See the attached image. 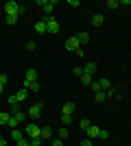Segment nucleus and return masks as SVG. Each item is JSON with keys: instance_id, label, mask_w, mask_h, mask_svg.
<instances>
[{"instance_id": "f257e3e1", "label": "nucleus", "mask_w": 131, "mask_h": 146, "mask_svg": "<svg viewBox=\"0 0 131 146\" xmlns=\"http://www.w3.org/2000/svg\"><path fill=\"white\" fill-rule=\"evenodd\" d=\"M85 133L90 140H94V137H100V140H107L109 137V133L107 131H103L100 127H96V124H90V129H85Z\"/></svg>"}, {"instance_id": "f03ea898", "label": "nucleus", "mask_w": 131, "mask_h": 146, "mask_svg": "<svg viewBox=\"0 0 131 146\" xmlns=\"http://www.w3.org/2000/svg\"><path fill=\"white\" fill-rule=\"evenodd\" d=\"M5 11H7V15H20V13H24L26 9L22 5H18V2H13V0H9L5 5Z\"/></svg>"}, {"instance_id": "7ed1b4c3", "label": "nucleus", "mask_w": 131, "mask_h": 146, "mask_svg": "<svg viewBox=\"0 0 131 146\" xmlns=\"http://www.w3.org/2000/svg\"><path fill=\"white\" fill-rule=\"evenodd\" d=\"M24 133L31 137V140H35V137H39V133H42V127H37V124H26V129H24Z\"/></svg>"}, {"instance_id": "20e7f679", "label": "nucleus", "mask_w": 131, "mask_h": 146, "mask_svg": "<svg viewBox=\"0 0 131 146\" xmlns=\"http://www.w3.org/2000/svg\"><path fill=\"white\" fill-rule=\"evenodd\" d=\"M44 22H46V26H48V33L50 35H57L59 33V22L53 18H44Z\"/></svg>"}, {"instance_id": "39448f33", "label": "nucleus", "mask_w": 131, "mask_h": 146, "mask_svg": "<svg viewBox=\"0 0 131 146\" xmlns=\"http://www.w3.org/2000/svg\"><path fill=\"white\" fill-rule=\"evenodd\" d=\"M35 81H37V72H35L33 68H29V70H26V79H24V85H22V87H26V90H29V85H31V83H35Z\"/></svg>"}, {"instance_id": "423d86ee", "label": "nucleus", "mask_w": 131, "mask_h": 146, "mask_svg": "<svg viewBox=\"0 0 131 146\" xmlns=\"http://www.w3.org/2000/svg\"><path fill=\"white\" fill-rule=\"evenodd\" d=\"M37 5L42 7V9H44V13H46V18H48V15H50V11L55 9V0H50V2H48V0H37Z\"/></svg>"}, {"instance_id": "0eeeda50", "label": "nucleus", "mask_w": 131, "mask_h": 146, "mask_svg": "<svg viewBox=\"0 0 131 146\" xmlns=\"http://www.w3.org/2000/svg\"><path fill=\"white\" fill-rule=\"evenodd\" d=\"M81 44H79V39H76V35L74 37H70V39H66V50H70V52H74L76 48H79Z\"/></svg>"}, {"instance_id": "6e6552de", "label": "nucleus", "mask_w": 131, "mask_h": 146, "mask_svg": "<svg viewBox=\"0 0 131 146\" xmlns=\"http://www.w3.org/2000/svg\"><path fill=\"white\" fill-rule=\"evenodd\" d=\"M26 113H29L31 118H39V116H42V105H39V103H35V105L31 107V109L26 111Z\"/></svg>"}, {"instance_id": "1a4fd4ad", "label": "nucleus", "mask_w": 131, "mask_h": 146, "mask_svg": "<svg viewBox=\"0 0 131 146\" xmlns=\"http://www.w3.org/2000/svg\"><path fill=\"white\" fill-rule=\"evenodd\" d=\"M35 33H39V35H44V33H48V26H46V22H44V20L35 22Z\"/></svg>"}, {"instance_id": "9d476101", "label": "nucleus", "mask_w": 131, "mask_h": 146, "mask_svg": "<svg viewBox=\"0 0 131 146\" xmlns=\"http://www.w3.org/2000/svg\"><path fill=\"white\" fill-rule=\"evenodd\" d=\"M83 72L92 76V74L96 72V63H94V61H90V63H85V66H83Z\"/></svg>"}, {"instance_id": "9b49d317", "label": "nucleus", "mask_w": 131, "mask_h": 146, "mask_svg": "<svg viewBox=\"0 0 131 146\" xmlns=\"http://www.w3.org/2000/svg\"><path fill=\"white\" fill-rule=\"evenodd\" d=\"M103 22H105V18H103L100 13H94V15H92V26H100Z\"/></svg>"}, {"instance_id": "f8f14e48", "label": "nucleus", "mask_w": 131, "mask_h": 146, "mask_svg": "<svg viewBox=\"0 0 131 146\" xmlns=\"http://www.w3.org/2000/svg\"><path fill=\"white\" fill-rule=\"evenodd\" d=\"M13 118H15V120H18V124H22V122L26 120V111H13Z\"/></svg>"}, {"instance_id": "ddd939ff", "label": "nucleus", "mask_w": 131, "mask_h": 146, "mask_svg": "<svg viewBox=\"0 0 131 146\" xmlns=\"http://www.w3.org/2000/svg\"><path fill=\"white\" fill-rule=\"evenodd\" d=\"M50 135H53V129H50V127H42V133H39V137H42V140H48Z\"/></svg>"}, {"instance_id": "4468645a", "label": "nucleus", "mask_w": 131, "mask_h": 146, "mask_svg": "<svg viewBox=\"0 0 131 146\" xmlns=\"http://www.w3.org/2000/svg\"><path fill=\"white\" fill-rule=\"evenodd\" d=\"M26 96H29V90H26V87H22V90L15 94V98H18L20 103H22V100H26Z\"/></svg>"}, {"instance_id": "2eb2a0df", "label": "nucleus", "mask_w": 131, "mask_h": 146, "mask_svg": "<svg viewBox=\"0 0 131 146\" xmlns=\"http://www.w3.org/2000/svg\"><path fill=\"white\" fill-rule=\"evenodd\" d=\"M61 111H63V113H68V116H72V111H74V103H66Z\"/></svg>"}, {"instance_id": "dca6fc26", "label": "nucleus", "mask_w": 131, "mask_h": 146, "mask_svg": "<svg viewBox=\"0 0 131 146\" xmlns=\"http://www.w3.org/2000/svg\"><path fill=\"white\" fill-rule=\"evenodd\" d=\"M76 39H79V44H85V42H90V35H87L85 31H81V33L76 35Z\"/></svg>"}, {"instance_id": "f3484780", "label": "nucleus", "mask_w": 131, "mask_h": 146, "mask_svg": "<svg viewBox=\"0 0 131 146\" xmlns=\"http://www.w3.org/2000/svg\"><path fill=\"white\" fill-rule=\"evenodd\" d=\"M9 105L13 107V111H18V105H20V100L15 98V94H13V96H9Z\"/></svg>"}, {"instance_id": "a211bd4d", "label": "nucleus", "mask_w": 131, "mask_h": 146, "mask_svg": "<svg viewBox=\"0 0 131 146\" xmlns=\"http://www.w3.org/2000/svg\"><path fill=\"white\" fill-rule=\"evenodd\" d=\"M22 137H24V135L20 133V131H15V129H11V140H13V142H20V140H22Z\"/></svg>"}, {"instance_id": "6ab92c4d", "label": "nucleus", "mask_w": 131, "mask_h": 146, "mask_svg": "<svg viewBox=\"0 0 131 146\" xmlns=\"http://www.w3.org/2000/svg\"><path fill=\"white\" fill-rule=\"evenodd\" d=\"M98 83H100V90H103V92H107V90H109V87H112V83H109V81H107V79H100Z\"/></svg>"}, {"instance_id": "aec40b11", "label": "nucleus", "mask_w": 131, "mask_h": 146, "mask_svg": "<svg viewBox=\"0 0 131 146\" xmlns=\"http://www.w3.org/2000/svg\"><path fill=\"white\" fill-rule=\"evenodd\" d=\"M118 5H120V2H116V0H107V2H105V7H107V9H112V11H114V9H118Z\"/></svg>"}, {"instance_id": "412c9836", "label": "nucleus", "mask_w": 131, "mask_h": 146, "mask_svg": "<svg viewBox=\"0 0 131 146\" xmlns=\"http://www.w3.org/2000/svg\"><path fill=\"white\" fill-rule=\"evenodd\" d=\"M9 113H5V111H0V124H9Z\"/></svg>"}, {"instance_id": "4be33fe9", "label": "nucleus", "mask_w": 131, "mask_h": 146, "mask_svg": "<svg viewBox=\"0 0 131 146\" xmlns=\"http://www.w3.org/2000/svg\"><path fill=\"white\" fill-rule=\"evenodd\" d=\"M81 81H83V85H92V76H90V74H85V72H83Z\"/></svg>"}, {"instance_id": "5701e85b", "label": "nucleus", "mask_w": 131, "mask_h": 146, "mask_svg": "<svg viewBox=\"0 0 131 146\" xmlns=\"http://www.w3.org/2000/svg\"><path fill=\"white\" fill-rule=\"evenodd\" d=\"M66 137H68V127L59 129V140H66Z\"/></svg>"}, {"instance_id": "b1692460", "label": "nucleus", "mask_w": 131, "mask_h": 146, "mask_svg": "<svg viewBox=\"0 0 131 146\" xmlns=\"http://www.w3.org/2000/svg\"><path fill=\"white\" fill-rule=\"evenodd\" d=\"M94 98H96V103H103V100L107 98V94H105V92H98V94H96Z\"/></svg>"}, {"instance_id": "393cba45", "label": "nucleus", "mask_w": 131, "mask_h": 146, "mask_svg": "<svg viewBox=\"0 0 131 146\" xmlns=\"http://www.w3.org/2000/svg\"><path fill=\"white\" fill-rule=\"evenodd\" d=\"M90 124H92V122H90V120H85V118H83V120L79 122V127H81L83 131H85V129H90Z\"/></svg>"}, {"instance_id": "a878e982", "label": "nucleus", "mask_w": 131, "mask_h": 146, "mask_svg": "<svg viewBox=\"0 0 131 146\" xmlns=\"http://www.w3.org/2000/svg\"><path fill=\"white\" fill-rule=\"evenodd\" d=\"M61 120H63V124L68 127L70 122H72V116H68V113H61Z\"/></svg>"}, {"instance_id": "bb28decb", "label": "nucleus", "mask_w": 131, "mask_h": 146, "mask_svg": "<svg viewBox=\"0 0 131 146\" xmlns=\"http://www.w3.org/2000/svg\"><path fill=\"white\" fill-rule=\"evenodd\" d=\"M90 87H92L96 94H98V92H103V90H100V83H98V81H92V85H90Z\"/></svg>"}, {"instance_id": "cd10ccee", "label": "nucleus", "mask_w": 131, "mask_h": 146, "mask_svg": "<svg viewBox=\"0 0 131 146\" xmlns=\"http://www.w3.org/2000/svg\"><path fill=\"white\" fill-rule=\"evenodd\" d=\"M7 127H9V129H15V127H18V120H15V118H9V124H7Z\"/></svg>"}, {"instance_id": "c85d7f7f", "label": "nucleus", "mask_w": 131, "mask_h": 146, "mask_svg": "<svg viewBox=\"0 0 131 146\" xmlns=\"http://www.w3.org/2000/svg\"><path fill=\"white\" fill-rule=\"evenodd\" d=\"M18 22V15H7V24H15Z\"/></svg>"}, {"instance_id": "c756f323", "label": "nucleus", "mask_w": 131, "mask_h": 146, "mask_svg": "<svg viewBox=\"0 0 131 146\" xmlns=\"http://www.w3.org/2000/svg\"><path fill=\"white\" fill-rule=\"evenodd\" d=\"M29 90H31V92H39V83H37V81H35V83H31V85H29Z\"/></svg>"}, {"instance_id": "7c9ffc66", "label": "nucleus", "mask_w": 131, "mask_h": 146, "mask_svg": "<svg viewBox=\"0 0 131 146\" xmlns=\"http://www.w3.org/2000/svg\"><path fill=\"white\" fill-rule=\"evenodd\" d=\"M0 83H2V85H7V83H9V76H7V74H0Z\"/></svg>"}, {"instance_id": "2f4dec72", "label": "nucleus", "mask_w": 131, "mask_h": 146, "mask_svg": "<svg viewBox=\"0 0 131 146\" xmlns=\"http://www.w3.org/2000/svg\"><path fill=\"white\" fill-rule=\"evenodd\" d=\"M74 74H76V76H83V68L76 66V68H74Z\"/></svg>"}, {"instance_id": "473e14b6", "label": "nucleus", "mask_w": 131, "mask_h": 146, "mask_svg": "<svg viewBox=\"0 0 131 146\" xmlns=\"http://www.w3.org/2000/svg\"><path fill=\"white\" fill-rule=\"evenodd\" d=\"M50 146H63V140H59V137H57V140H53V144Z\"/></svg>"}, {"instance_id": "72a5a7b5", "label": "nucleus", "mask_w": 131, "mask_h": 146, "mask_svg": "<svg viewBox=\"0 0 131 146\" xmlns=\"http://www.w3.org/2000/svg\"><path fill=\"white\" fill-rule=\"evenodd\" d=\"M26 50H35V42H26Z\"/></svg>"}, {"instance_id": "f704fd0d", "label": "nucleus", "mask_w": 131, "mask_h": 146, "mask_svg": "<svg viewBox=\"0 0 131 146\" xmlns=\"http://www.w3.org/2000/svg\"><path fill=\"white\" fill-rule=\"evenodd\" d=\"M79 146H92V140L87 137V140H83V142H81V144H79Z\"/></svg>"}, {"instance_id": "c9c22d12", "label": "nucleus", "mask_w": 131, "mask_h": 146, "mask_svg": "<svg viewBox=\"0 0 131 146\" xmlns=\"http://www.w3.org/2000/svg\"><path fill=\"white\" fill-rule=\"evenodd\" d=\"M18 146H31V144H29V142H26V140H24V137H22V140H20V142H18Z\"/></svg>"}, {"instance_id": "e433bc0d", "label": "nucleus", "mask_w": 131, "mask_h": 146, "mask_svg": "<svg viewBox=\"0 0 131 146\" xmlns=\"http://www.w3.org/2000/svg\"><path fill=\"white\" fill-rule=\"evenodd\" d=\"M2 90H5V85H2V83H0V94H2Z\"/></svg>"}, {"instance_id": "4c0bfd02", "label": "nucleus", "mask_w": 131, "mask_h": 146, "mask_svg": "<svg viewBox=\"0 0 131 146\" xmlns=\"http://www.w3.org/2000/svg\"><path fill=\"white\" fill-rule=\"evenodd\" d=\"M0 146H7V142H5V140H2V142H0Z\"/></svg>"}, {"instance_id": "58836bf2", "label": "nucleus", "mask_w": 131, "mask_h": 146, "mask_svg": "<svg viewBox=\"0 0 131 146\" xmlns=\"http://www.w3.org/2000/svg\"><path fill=\"white\" fill-rule=\"evenodd\" d=\"M0 142H2V135H0Z\"/></svg>"}]
</instances>
